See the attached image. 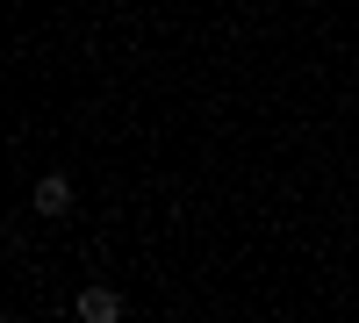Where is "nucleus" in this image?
<instances>
[{"label": "nucleus", "instance_id": "f257e3e1", "mask_svg": "<svg viewBox=\"0 0 359 323\" xmlns=\"http://www.w3.org/2000/svg\"><path fill=\"white\" fill-rule=\"evenodd\" d=\"M29 209H36V216H72V180H65V172H43L36 194H29Z\"/></svg>", "mask_w": 359, "mask_h": 323}, {"label": "nucleus", "instance_id": "f03ea898", "mask_svg": "<svg viewBox=\"0 0 359 323\" xmlns=\"http://www.w3.org/2000/svg\"><path fill=\"white\" fill-rule=\"evenodd\" d=\"M86 323H115L123 316V295H115V287H79V302H72Z\"/></svg>", "mask_w": 359, "mask_h": 323}]
</instances>
